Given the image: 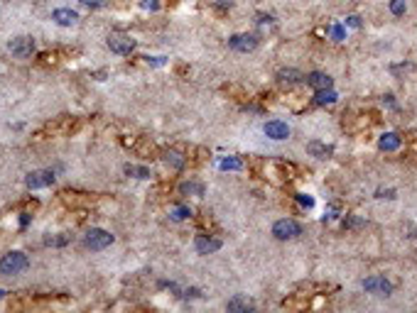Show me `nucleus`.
<instances>
[{
    "mask_svg": "<svg viewBox=\"0 0 417 313\" xmlns=\"http://www.w3.org/2000/svg\"><path fill=\"white\" fill-rule=\"evenodd\" d=\"M228 47L236 52H253L258 47V37L255 34H233L228 40Z\"/></svg>",
    "mask_w": 417,
    "mask_h": 313,
    "instance_id": "7",
    "label": "nucleus"
},
{
    "mask_svg": "<svg viewBox=\"0 0 417 313\" xmlns=\"http://www.w3.org/2000/svg\"><path fill=\"white\" fill-rule=\"evenodd\" d=\"M363 289H366V291H371V294H378V296H390L393 284H390V282H385L383 276H368V279L363 282Z\"/></svg>",
    "mask_w": 417,
    "mask_h": 313,
    "instance_id": "6",
    "label": "nucleus"
},
{
    "mask_svg": "<svg viewBox=\"0 0 417 313\" xmlns=\"http://www.w3.org/2000/svg\"><path fill=\"white\" fill-rule=\"evenodd\" d=\"M192 216V211L187 208V205H180V208H174V220H184Z\"/></svg>",
    "mask_w": 417,
    "mask_h": 313,
    "instance_id": "20",
    "label": "nucleus"
},
{
    "mask_svg": "<svg viewBox=\"0 0 417 313\" xmlns=\"http://www.w3.org/2000/svg\"><path fill=\"white\" fill-rule=\"evenodd\" d=\"M125 174L128 177H135V179H150V171L145 166H125Z\"/></svg>",
    "mask_w": 417,
    "mask_h": 313,
    "instance_id": "18",
    "label": "nucleus"
},
{
    "mask_svg": "<svg viewBox=\"0 0 417 313\" xmlns=\"http://www.w3.org/2000/svg\"><path fill=\"white\" fill-rule=\"evenodd\" d=\"M273 235H275L278 240H290V237L302 235V225H300L297 220H278V223L273 225Z\"/></svg>",
    "mask_w": 417,
    "mask_h": 313,
    "instance_id": "3",
    "label": "nucleus"
},
{
    "mask_svg": "<svg viewBox=\"0 0 417 313\" xmlns=\"http://www.w3.org/2000/svg\"><path fill=\"white\" fill-rule=\"evenodd\" d=\"M332 34L336 37V40H341V37H344V29H341V27H334V29H332Z\"/></svg>",
    "mask_w": 417,
    "mask_h": 313,
    "instance_id": "29",
    "label": "nucleus"
},
{
    "mask_svg": "<svg viewBox=\"0 0 417 313\" xmlns=\"http://www.w3.org/2000/svg\"><path fill=\"white\" fill-rule=\"evenodd\" d=\"M390 8H393V13H395V15H403V10H405L403 0H393V5H390Z\"/></svg>",
    "mask_w": 417,
    "mask_h": 313,
    "instance_id": "24",
    "label": "nucleus"
},
{
    "mask_svg": "<svg viewBox=\"0 0 417 313\" xmlns=\"http://www.w3.org/2000/svg\"><path fill=\"white\" fill-rule=\"evenodd\" d=\"M253 303L250 301H243V299H231L228 301V311H250Z\"/></svg>",
    "mask_w": 417,
    "mask_h": 313,
    "instance_id": "17",
    "label": "nucleus"
},
{
    "mask_svg": "<svg viewBox=\"0 0 417 313\" xmlns=\"http://www.w3.org/2000/svg\"><path fill=\"white\" fill-rule=\"evenodd\" d=\"M344 225H346V228H359V225H363V220L361 218H346Z\"/></svg>",
    "mask_w": 417,
    "mask_h": 313,
    "instance_id": "25",
    "label": "nucleus"
},
{
    "mask_svg": "<svg viewBox=\"0 0 417 313\" xmlns=\"http://www.w3.org/2000/svg\"><path fill=\"white\" fill-rule=\"evenodd\" d=\"M52 20L59 22V25H64V27H71V25L79 20V15L74 13V10H69V8H59V10L52 13Z\"/></svg>",
    "mask_w": 417,
    "mask_h": 313,
    "instance_id": "11",
    "label": "nucleus"
},
{
    "mask_svg": "<svg viewBox=\"0 0 417 313\" xmlns=\"http://www.w3.org/2000/svg\"><path fill=\"white\" fill-rule=\"evenodd\" d=\"M336 98H339V95L334 93L332 88H321V91H317V95H314V103H317V106H326V103H336Z\"/></svg>",
    "mask_w": 417,
    "mask_h": 313,
    "instance_id": "15",
    "label": "nucleus"
},
{
    "mask_svg": "<svg viewBox=\"0 0 417 313\" xmlns=\"http://www.w3.org/2000/svg\"><path fill=\"white\" fill-rule=\"evenodd\" d=\"M221 166H223V169H241L243 164L238 162V159H223V162H221Z\"/></svg>",
    "mask_w": 417,
    "mask_h": 313,
    "instance_id": "21",
    "label": "nucleus"
},
{
    "mask_svg": "<svg viewBox=\"0 0 417 313\" xmlns=\"http://www.w3.org/2000/svg\"><path fill=\"white\" fill-rule=\"evenodd\" d=\"M3 294H5V291H0V296H3Z\"/></svg>",
    "mask_w": 417,
    "mask_h": 313,
    "instance_id": "30",
    "label": "nucleus"
},
{
    "mask_svg": "<svg viewBox=\"0 0 417 313\" xmlns=\"http://www.w3.org/2000/svg\"><path fill=\"white\" fill-rule=\"evenodd\" d=\"M194 247L199 255H208V252H216L221 247V240H214V237H206V235H199L194 240Z\"/></svg>",
    "mask_w": 417,
    "mask_h": 313,
    "instance_id": "10",
    "label": "nucleus"
},
{
    "mask_svg": "<svg viewBox=\"0 0 417 313\" xmlns=\"http://www.w3.org/2000/svg\"><path fill=\"white\" fill-rule=\"evenodd\" d=\"M67 237H47V245H64Z\"/></svg>",
    "mask_w": 417,
    "mask_h": 313,
    "instance_id": "26",
    "label": "nucleus"
},
{
    "mask_svg": "<svg viewBox=\"0 0 417 313\" xmlns=\"http://www.w3.org/2000/svg\"><path fill=\"white\" fill-rule=\"evenodd\" d=\"M27 257L22 252H8L0 259V274H20L27 269Z\"/></svg>",
    "mask_w": 417,
    "mask_h": 313,
    "instance_id": "1",
    "label": "nucleus"
},
{
    "mask_svg": "<svg viewBox=\"0 0 417 313\" xmlns=\"http://www.w3.org/2000/svg\"><path fill=\"white\" fill-rule=\"evenodd\" d=\"M378 147L383 152H395L400 147V137L395 135V132H388V135L380 137V142H378Z\"/></svg>",
    "mask_w": 417,
    "mask_h": 313,
    "instance_id": "13",
    "label": "nucleus"
},
{
    "mask_svg": "<svg viewBox=\"0 0 417 313\" xmlns=\"http://www.w3.org/2000/svg\"><path fill=\"white\" fill-rule=\"evenodd\" d=\"M265 135L273 137V140H287L290 137V127L285 123H280V120H270L265 125Z\"/></svg>",
    "mask_w": 417,
    "mask_h": 313,
    "instance_id": "9",
    "label": "nucleus"
},
{
    "mask_svg": "<svg viewBox=\"0 0 417 313\" xmlns=\"http://www.w3.org/2000/svg\"><path fill=\"white\" fill-rule=\"evenodd\" d=\"M307 152H309L312 157H317V159H326V157L332 154V147H329V145H321V142H309V145H307Z\"/></svg>",
    "mask_w": 417,
    "mask_h": 313,
    "instance_id": "14",
    "label": "nucleus"
},
{
    "mask_svg": "<svg viewBox=\"0 0 417 313\" xmlns=\"http://www.w3.org/2000/svg\"><path fill=\"white\" fill-rule=\"evenodd\" d=\"M297 201H300L302 205H307V208H312V205H314V198H312V196H305V193H300V196H297Z\"/></svg>",
    "mask_w": 417,
    "mask_h": 313,
    "instance_id": "22",
    "label": "nucleus"
},
{
    "mask_svg": "<svg viewBox=\"0 0 417 313\" xmlns=\"http://www.w3.org/2000/svg\"><path fill=\"white\" fill-rule=\"evenodd\" d=\"M346 22H348V25H351V27H359V25H361V20H359L356 15H351V17H348V20H346Z\"/></svg>",
    "mask_w": 417,
    "mask_h": 313,
    "instance_id": "27",
    "label": "nucleus"
},
{
    "mask_svg": "<svg viewBox=\"0 0 417 313\" xmlns=\"http://www.w3.org/2000/svg\"><path fill=\"white\" fill-rule=\"evenodd\" d=\"M182 193H204V186L201 184H182Z\"/></svg>",
    "mask_w": 417,
    "mask_h": 313,
    "instance_id": "19",
    "label": "nucleus"
},
{
    "mask_svg": "<svg viewBox=\"0 0 417 313\" xmlns=\"http://www.w3.org/2000/svg\"><path fill=\"white\" fill-rule=\"evenodd\" d=\"M395 191H378V198H393Z\"/></svg>",
    "mask_w": 417,
    "mask_h": 313,
    "instance_id": "28",
    "label": "nucleus"
},
{
    "mask_svg": "<svg viewBox=\"0 0 417 313\" xmlns=\"http://www.w3.org/2000/svg\"><path fill=\"white\" fill-rule=\"evenodd\" d=\"M83 242H86L88 250H96L98 252V250H106V247L111 245L113 235L106 230H101V228H91V230L86 232V240H83Z\"/></svg>",
    "mask_w": 417,
    "mask_h": 313,
    "instance_id": "2",
    "label": "nucleus"
},
{
    "mask_svg": "<svg viewBox=\"0 0 417 313\" xmlns=\"http://www.w3.org/2000/svg\"><path fill=\"white\" fill-rule=\"evenodd\" d=\"M10 52L15 56H20V59H27L35 52V40L32 37H17V40L10 42Z\"/></svg>",
    "mask_w": 417,
    "mask_h": 313,
    "instance_id": "8",
    "label": "nucleus"
},
{
    "mask_svg": "<svg viewBox=\"0 0 417 313\" xmlns=\"http://www.w3.org/2000/svg\"><path fill=\"white\" fill-rule=\"evenodd\" d=\"M307 83H309L312 88H317V91H321V88H332V79H329L326 74H321V71L309 74V76H307Z\"/></svg>",
    "mask_w": 417,
    "mask_h": 313,
    "instance_id": "12",
    "label": "nucleus"
},
{
    "mask_svg": "<svg viewBox=\"0 0 417 313\" xmlns=\"http://www.w3.org/2000/svg\"><path fill=\"white\" fill-rule=\"evenodd\" d=\"M25 181H27L29 189H44V186H52V184H54V171H49V169L32 171V174H27Z\"/></svg>",
    "mask_w": 417,
    "mask_h": 313,
    "instance_id": "5",
    "label": "nucleus"
},
{
    "mask_svg": "<svg viewBox=\"0 0 417 313\" xmlns=\"http://www.w3.org/2000/svg\"><path fill=\"white\" fill-rule=\"evenodd\" d=\"M108 47H111V52H115V54H130L135 49V40L128 37V34H111L108 37Z\"/></svg>",
    "mask_w": 417,
    "mask_h": 313,
    "instance_id": "4",
    "label": "nucleus"
},
{
    "mask_svg": "<svg viewBox=\"0 0 417 313\" xmlns=\"http://www.w3.org/2000/svg\"><path fill=\"white\" fill-rule=\"evenodd\" d=\"M83 5H88V8H103V5H108V0H81Z\"/></svg>",
    "mask_w": 417,
    "mask_h": 313,
    "instance_id": "23",
    "label": "nucleus"
},
{
    "mask_svg": "<svg viewBox=\"0 0 417 313\" xmlns=\"http://www.w3.org/2000/svg\"><path fill=\"white\" fill-rule=\"evenodd\" d=\"M278 79L282 83H297L300 79H302V74H300V71H294V68H290V71H280Z\"/></svg>",
    "mask_w": 417,
    "mask_h": 313,
    "instance_id": "16",
    "label": "nucleus"
}]
</instances>
